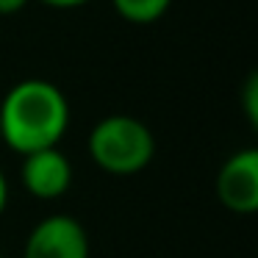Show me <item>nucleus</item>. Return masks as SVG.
I'll list each match as a JSON object with an SVG mask.
<instances>
[{"instance_id":"9d476101","label":"nucleus","mask_w":258,"mask_h":258,"mask_svg":"<svg viewBox=\"0 0 258 258\" xmlns=\"http://www.w3.org/2000/svg\"><path fill=\"white\" fill-rule=\"evenodd\" d=\"M6 206H9V180L3 175V169H0V214L6 211Z\"/></svg>"},{"instance_id":"7ed1b4c3","label":"nucleus","mask_w":258,"mask_h":258,"mask_svg":"<svg viewBox=\"0 0 258 258\" xmlns=\"http://www.w3.org/2000/svg\"><path fill=\"white\" fill-rule=\"evenodd\" d=\"M23 258H89L86 228L70 214H50L28 233Z\"/></svg>"},{"instance_id":"39448f33","label":"nucleus","mask_w":258,"mask_h":258,"mask_svg":"<svg viewBox=\"0 0 258 258\" xmlns=\"http://www.w3.org/2000/svg\"><path fill=\"white\" fill-rule=\"evenodd\" d=\"M20 180L25 191L36 200H58L73 186V164L58 147H47V150L23 156Z\"/></svg>"},{"instance_id":"423d86ee","label":"nucleus","mask_w":258,"mask_h":258,"mask_svg":"<svg viewBox=\"0 0 258 258\" xmlns=\"http://www.w3.org/2000/svg\"><path fill=\"white\" fill-rule=\"evenodd\" d=\"M111 6L125 23L150 25V23H158L169 12L172 0H111Z\"/></svg>"},{"instance_id":"f03ea898","label":"nucleus","mask_w":258,"mask_h":258,"mask_svg":"<svg viewBox=\"0 0 258 258\" xmlns=\"http://www.w3.org/2000/svg\"><path fill=\"white\" fill-rule=\"evenodd\" d=\"M89 156L108 175H136L153 161L156 139L142 119L128 114L103 117L89 134Z\"/></svg>"},{"instance_id":"9b49d317","label":"nucleus","mask_w":258,"mask_h":258,"mask_svg":"<svg viewBox=\"0 0 258 258\" xmlns=\"http://www.w3.org/2000/svg\"><path fill=\"white\" fill-rule=\"evenodd\" d=\"M0 258H3V255H0Z\"/></svg>"},{"instance_id":"20e7f679","label":"nucleus","mask_w":258,"mask_h":258,"mask_svg":"<svg viewBox=\"0 0 258 258\" xmlns=\"http://www.w3.org/2000/svg\"><path fill=\"white\" fill-rule=\"evenodd\" d=\"M217 197L233 214L258 211V150H239L217 175Z\"/></svg>"},{"instance_id":"1a4fd4ad","label":"nucleus","mask_w":258,"mask_h":258,"mask_svg":"<svg viewBox=\"0 0 258 258\" xmlns=\"http://www.w3.org/2000/svg\"><path fill=\"white\" fill-rule=\"evenodd\" d=\"M42 6H50V9H61V12H67V9H78V6H86L89 0H39Z\"/></svg>"},{"instance_id":"6e6552de","label":"nucleus","mask_w":258,"mask_h":258,"mask_svg":"<svg viewBox=\"0 0 258 258\" xmlns=\"http://www.w3.org/2000/svg\"><path fill=\"white\" fill-rule=\"evenodd\" d=\"M28 6V0H0V17H9V14H17Z\"/></svg>"},{"instance_id":"f257e3e1","label":"nucleus","mask_w":258,"mask_h":258,"mask_svg":"<svg viewBox=\"0 0 258 258\" xmlns=\"http://www.w3.org/2000/svg\"><path fill=\"white\" fill-rule=\"evenodd\" d=\"M70 128V103L56 84L28 78L14 84L0 103V142L20 156L58 147Z\"/></svg>"},{"instance_id":"0eeeda50","label":"nucleus","mask_w":258,"mask_h":258,"mask_svg":"<svg viewBox=\"0 0 258 258\" xmlns=\"http://www.w3.org/2000/svg\"><path fill=\"white\" fill-rule=\"evenodd\" d=\"M244 111H247L250 125H255L258 122V78L255 75H250V81L244 86Z\"/></svg>"}]
</instances>
